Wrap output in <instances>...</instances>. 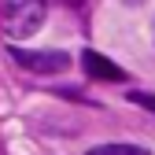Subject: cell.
<instances>
[{"label": "cell", "mask_w": 155, "mask_h": 155, "mask_svg": "<svg viewBox=\"0 0 155 155\" xmlns=\"http://www.w3.org/2000/svg\"><path fill=\"white\" fill-rule=\"evenodd\" d=\"M45 22V4L41 0H8L4 4V30L15 41H26L41 30Z\"/></svg>", "instance_id": "6da1fadb"}, {"label": "cell", "mask_w": 155, "mask_h": 155, "mask_svg": "<svg viewBox=\"0 0 155 155\" xmlns=\"http://www.w3.org/2000/svg\"><path fill=\"white\" fill-rule=\"evenodd\" d=\"M89 155H151V151H144L137 144H100V148H92Z\"/></svg>", "instance_id": "277c9868"}, {"label": "cell", "mask_w": 155, "mask_h": 155, "mask_svg": "<svg viewBox=\"0 0 155 155\" xmlns=\"http://www.w3.org/2000/svg\"><path fill=\"white\" fill-rule=\"evenodd\" d=\"M129 100L140 104V107H148V111H155V96L151 92H129Z\"/></svg>", "instance_id": "5b68a950"}, {"label": "cell", "mask_w": 155, "mask_h": 155, "mask_svg": "<svg viewBox=\"0 0 155 155\" xmlns=\"http://www.w3.org/2000/svg\"><path fill=\"white\" fill-rule=\"evenodd\" d=\"M11 59L33 74H63L70 67L67 52H30V48H11Z\"/></svg>", "instance_id": "7a4b0ae2"}, {"label": "cell", "mask_w": 155, "mask_h": 155, "mask_svg": "<svg viewBox=\"0 0 155 155\" xmlns=\"http://www.w3.org/2000/svg\"><path fill=\"white\" fill-rule=\"evenodd\" d=\"M63 4H67V8H81L85 0H63Z\"/></svg>", "instance_id": "8992f818"}, {"label": "cell", "mask_w": 155, "mask_h": 155, "mask_svg": "<svg viewBox=\"0 0 155 155\" xmlns=\"http://www.w3.org/2000/svg\"><path fill=\"white\" fill-rule=\"evenodd\" d=\"M81 67H85L89 78H96V81H126V70H122V67H114L111 59H104V55H100V52H92V48L81 55Z\"/></svg>", "instance_id": "3957f363"}]
</instances>
